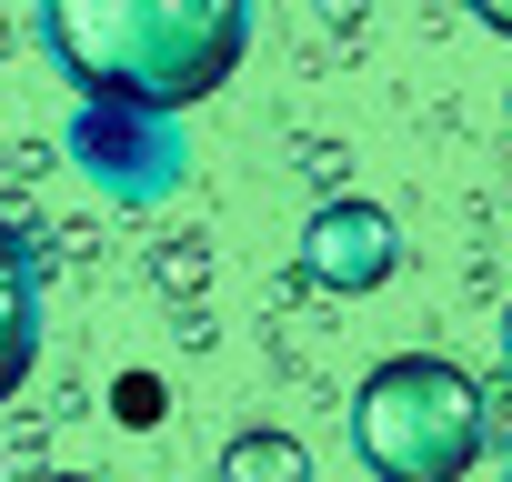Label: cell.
I'll use <instances>...</instances> for the list:
<instances>
[{"label":"cell","mask_w":512,"mask_h":482,"mask_svg":"<svg viewBox=\"0 0 512 482\" xmlns=\"http://www.w3.org/2000/svg\"><path fill=\"white\" fill-rule=\"evenodd\" d=\"M492 462H502V482H512V432H502V422H492Z\"/></svg>","instance_id":"ba28073f"},{"label":"cell","mask_w":512,"mask_h":482,"mask_svg":"<svg viewBox=\"0 0 512 482\" xmlns=\"http://www.w3.org/2000/svg\"><path fill=\"white\" fill-rule=\"evenodd\" d=\"M41 482H91V472H41Z\"/></svg>","instance_id":"30bf717a"},{"label":"cell","mask_w":512,"mask_h":482,"mask_svg":"<svg viewBox=\"0 0 512 482\" xmlns=\"http://www.w3.org/2000/svg\"><path fill=\"white\" fill-rule=\"evenodd\" d=\"M502 362H512V312H502Z\"/></svg>","instance_id":"9c48e42d"},{"label":"cell","mask_w":512,"mask_h":482,"mask_svg":"<svg viewBox=\"0 0 512 482\" xmlns=\"http://www.w3.org/2000/svg\"><path fill=\"white\" fill-rule=\"evenodd\" d=\"M462 11H472L482 31H502V41H512V0H462Z\"/></svg>","instance_id":"52a82bcc"},{"label":"cell","mask_w":512,"mask_h":482,"mask_svg":"<svg viewBox=\"0 0 512 482\" xmlns=\"http://www.w3.org/2000/svg\"><path fill=\"white\" fill-rule=\"evenodd\" d=\"M352 452L372 482H462L492 452V392L442 352H392L352 392Z\"/></svg>","instance_id":"7a4b0ae2"},{"label":"cell","mask_w":512,"mask_h":482,"mask_svg":"<svg viewBox=\"0 0 512 482\" xmlns=\"http://www.w3.org/2000/svg\"><path fill=\"white\" fill-rule=\"evenodd\" d=\"M111 412H121L131 432H151V422H161L171 402H161V382H151V372H121V382H111Z\"/></svg>","instance_id":"8992f818"},{"label":"cell","mask_w":512,"mask_h":482,"mask_svg":"<svg viewBox=\"0 0 512 482\" xmlns=\"http://www.w3.org/2000/svg\"><path fill=\"white\" fill-rule=\"evenodd\" d=\"M31 362H41V262H31V241L0 221V402L21 392Z\"/></svg>","instance_id":"277c9868"},{"label":"cell","mask_w":512,"mask_h":482,"mask_svg":"<svg viewBox=\"0 0 512 482\" xmlns=\"http://www.w3.org/2000/svg\"><path fill=\"white\" fill-rule=\"evenodd\" d=\"M402 272V221L382 211V201H322L312 221H302V282L312 292H382Z\"/></svg>","instance_id":"3957f363"},{"label":"cell","mask_w":512,"mask_h":482,"mask_svg":"<svg viewBox=\"0 0 512 482\" xmlns=\"http://www.w3.org/2000/svg\"><path fill=\"white\" fill-rule=\"evenodd\" d=\"M221 482H312V452L292 442V432H231L221 442Z\"/></svg>","instance_id":"5b68a950"},{"label":"cell","mask_w":512,"mask_h":482,"mask_svg":"<svg viewBox=\"0 0 512 482\" xmlns=\"http://www.w3.org/2000/svg\"><path fill=\"white\" fill-rule=\"evenodd\" d=\"M41 41L91 111L171 121L251 51V0H41Z\"/></svg>","instance_id":"6da1fadb"}]
</instances>
